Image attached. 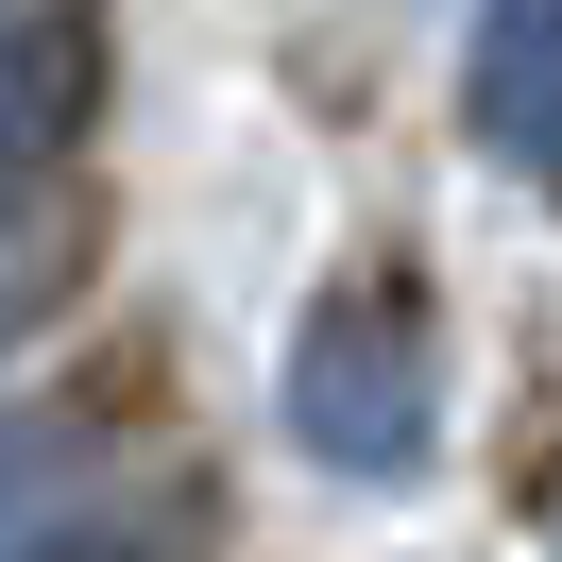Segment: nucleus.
I'll return each instance as SVG.
<instances>
[{
  "label": "nucleus",
  "mask_w": 562,
  "mask_h": 562,
  "mask_svg": "<svg viewBox=\"0 0 562 562\" xmlns=\"http://www.w3.org/2000/svg\"><path fill=\"white\" fill-rule=\"evenodd\" d=\"M290 409H307V443H341V460H409L426 443V341H409V307H392V290L324 307Z\"/></svg>",
  "instance_id": "obj_1"
},
{
  "label": "nucleus",
  "mask_w": 562,
  "mask_h": 562,
  "mask_svg": "<svg viewBox=\"0 0 562 562\" xmlns=\"http://www.w3.org/2000/svg\"><path fill=\"white\" fill-rule=\"evenodd\" d=\"M477 137L528 154V171H562V0H494V35H477Z\"/></svg>",
  "instance_id": "obj_2"
}]
</instances>
